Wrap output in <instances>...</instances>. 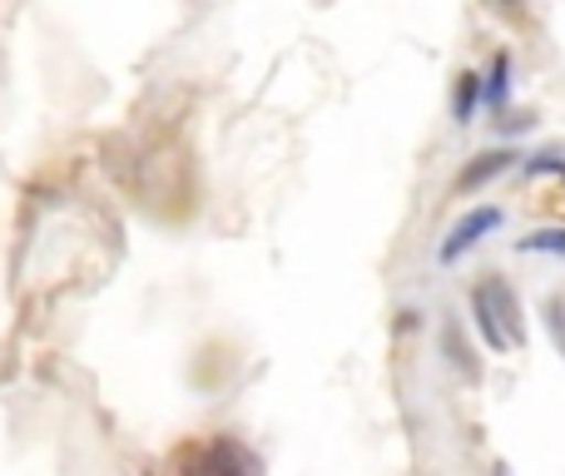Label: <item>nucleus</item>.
Listing matches in <instances>:
<instances>
[{
	"mask_svg": "<svg viewBox=\"0 0 565 476\" xmlns=\"http://www.w3.org/2000/svg\"><path fill=\"white\" fill-rule=\"evenodd\" d=\"M481 109H487V80H481V70H457V80H451V125L457 129L477 125Z\"/></svg>",
	"mask_w": 565,
	"mask_h": 476,
	"instance_id": "20e7f679",
	"label": "nucleus"
},
{
	"mask_svg": "<svg viewBox=\"0 0 565 476\" xmlns=\"http://www.w3.org/2000/svg\"><path fill=\"white\" fill-rule=\"evenodd\" d=\"M511 169H521V149L516 145H491V149H481V155H471L467 165H461V174L451 179V194H481V189L497 184V179L511 174Z\"/></svg>",
	"mask_w": 565,
	"mask_h": 476,
	"instance_id": "7ed1b4c3",
	"label": "nucleus"
},
{
	"mask_svg": "<svg viewBox=\"0 0 565 476\" xmlns=\"http://www.w3.org/2000/svg\"><path fill=\"white\" fill-rule=\"evenodd\" d=\"M417 318H422L417 308H402V313H397V332H412V328H417Z\"/></svg>",
	"mask_w": 565,
	"mask_h": 476,
	"instance_id": "9d476101",
	"label": "nucleus"
},
{
	"mask_svg": "<svg viewBox=\"0 0 565 476\" xmlns=\"http://www.w3.org/2000/svg\"><path fill=\"white\" fill-rule=\"evenodd\" d=\"M481 80H487V109H491V115H507V109H511V85H516V60H511L507 45L491 50Z\"/></svg>",
	"mask_w": 565,
	"mask_h": 476,
	"instance_id": "39448f33",
	"label": "nucleus"
},
{
	"mask_svg": "<svg viewBox=\"0 0 565 476\" xmlns=\"http://www.w3.org/2000/svg\"><path fill=\"white\" fill-rule=\"evenodd\" d=\"M491 476H511V467H507V462H497V467H491Z\"/></svg>",
	"mask_w": 565,
	"mask_h": 476,
	"instance_id": "f8f14e48",
	"label": "nucleus"
},
{
	"mask_svg": "<svg viewBox=\"0 0 565 476\" xmlns=\"http://www.w3.org/2000/svg\"><path fill=\"white\" fill-rule=\"evenodd\" d=\"M516 253H526V258H565V224L531 229V234H521L516 239Z\"/></svg>",
	"mask_w": 565,
	"mask_h": 476,
	"instance_id": "0eeeda50",
	"label": "nucleus"
},
{
	"mask_svg": "<svg viewBox=\"0 0 565 476\" xmlns=\"http://www.w3.org/2000/svg\"><path fill=\"white\" fill-rule=\"evenodd\" d=\"M526 129H536V115H531V109H507V115H497V135L501 139L526 135Z\"/></svg>",
	"mask_w": 565,
	"mask_h": 476,
	"instance_id": "1a4fd4ad",
	"label": "nucleus"
},
{
	"mask_svg": "<svg viewBox=\"0 0 565 476\" xmlns=\"http://www.w3.org/2000/svg\"><path fill=\"white\" fill-rule=\"evenodd\" d=\"M467 308H471V328L477 338L487 342L491 352H511L526 342V318H521V298L501 273H481L467 293Z\"/></svg>",
	"mask_w": 565,
	"mask_h": 476,
	"instance_id": "f257e3e1",
	"label": "nucleus"
},
{
	"mask_svg": "<svg viewBox=\"0 0 565 476\" xmlns=\"http://www.w3.org/2000/svg\"><path fill=\"white\" fill-rule=\"evenodd\" d=\"M441 352H447V362H451V368H457V372H461V378H467V382H477V378H481L477 348H471V342L461 338V322H457V318H451L447 328H441Z\"/></svg>",
	"mask_w": 565,
	"mask_h": 476,
	"instance_id": "423d86ee",
	"label": "nucleus"
},
{
	"mask_svg": "<svg viewBox=\"0 0 565 476\" xmlns=\"http://www.w3.org/2000/svg\"><path fill=\"white\" fill-rule=\"evenodd\" d=\"M501 224H507V209H501V204H471L467 214H461L457 224H451L447 234H441V243H437V263H441V268H457V263L467 258L471 248H481V243L497 234Z\"/></svg>",
	"mask_w": 565,
	"mask_h": 476,
	"instance_id": "f03ea898",
	"label": "nucleus"
},
{
	"mask_svg": "<svg viewBox=\"0 0 565 476\" xmlns=\"http://www.w3.org/2000/svg\"><path fill=\"white\" fill-rule=\"evenodd\" d=\"M541 318H546L551 342H556V352L565 358V298H561V293H551V298L541 303Z\"/></svg>",
	"mask_w": 565,
	"mask_h": 476,
	"instance_id": "6e6552de",
	"label": "nucleus"
},
{
	"mask_svg": "<svg viewBox=\"0 0 565 476\" xmlns=\"http://www.w3.org/2000/svg\"><path fill=\"white\" fill-rule=\"evenodd\" d=\"M497 10H501V15H516V10H521V0H497Z\"/></svg>",
	"mask_w": 565,
	"mask_h": 476,
	"instance_id": "9b49d317",
	"label": "nucleus"
}]
</instances>
